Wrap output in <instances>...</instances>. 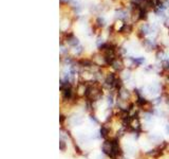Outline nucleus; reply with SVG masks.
<instances>
[{
	"mask_svg": "<svg viewBox=\"0 0 169 159\" xmlns=\"http://www.w3.org/2000/svg\"><path fill=\"white\" fill-rule=\"evenodd\" d=\"M90 119L92 120V121H94V122H95V123H98V120H97V119H96V118H95V117H94V116H91V117H90Z\"/></svg>",
	"mask_w": 169,
	"mask_h": 159,
	"instance_id": "17",
	"label": "nucleus"
},
{
	"mask_svg": "<svg viewBox=\"0 0 169 159\" xmlns=\"http://www.w3.org/2000/svg\"><path fill=\"white\" fill-rule=\"evenodd\" d=\"M131 61L134 63L135 66H138V65H141L145 59H144V57H141V58H131Z\"/></svg>",
	"mask_w": 169,
	"mask_h": 159,
	"instance_id": "11",
	"label": "nucleus"
},
{
	"mask_svg": "<svg viewBox=\"0 0 169 159\" xmlns=\"http://www.w3.org/2000/svg\"><path fill=\"white\" fill-rule=\"evenodd\" d=\"M99 136L102 138H104V139H106V138L108 137V132H109V128L107 127V125L104 124L102 125V127H100V130H99Z\"/></svg>",
	"mask_w": 169,
	"mask_h": 159,
	"instance_id": "7",
	"label": "nucleus"
},
{
	"mask_svg": "<svg viewBox=\"0 0 169 159\" xmlns=\"http://www.w3.org/2000/svg\"><path fill=\"white\" fill-rule=\"evenodd\" d=\"M102 151L108 157H110L111 159H117L123 155V152H121V148L119 146V138L117 137L110 139V140L104 141L103 145H102Z\"/></svg>",
	"mask_w": 169,
	"mask_h": 159,
	"instance_id": "1",
	"label": "nucleus"
},
{
	"mask_svg": "<svg viewBox=\"0 0 169 159\" xmlns=\"http://www.w3.org/2000/svg\"><path fill=\"white\" fill-rule=\"evenodd\" d=\"M132 26L129 24H124L123 26H121V28L119 29V33H121V34H125V35H128L130 34L132 32Z\"/></svg>",
	"mask_w": 169,
	"mask_h": 159,
	"instance_id": "5",
	"label": "nucleus"
},
{
	"mask_svg": "<svg viewBox=\"0 0 169 159\" xmlns=\"http://www.w3.org/2000/svg\"><path fill=\"white\" fill-rule=\"evenodd\" d=\"M147 13L146 11H142L141 10V14H140V20H145L147 18Z\"/></svg>",
	"mask_w": 169,
	"mask_h": 159,
	"instance_id": "13",
	"label": "nucleus"
},
{
	"mask_svg": "<svg viewBox=\"0 0 169 159\" xmlns=\"http://www.w3.org/2000/svg\"><path fill=\"white\" fill-rule=\"evenodd\" d=\"M111 67L116 71H123V69L125 68L124 62H123V59L121 57H117L116 59H114L113 63L111 64Z\"/></svg>",
	"mask_w": 169,
	"mask_h": 159,
	"instance_id": "4",
	"label": "nucleus"
},
{
	"mask_svg": "<svg viewBox=\"0 0 169 159\" xmlns=\"http://www.w3.org/2000/svg\"><path fill=\"white\" fill-rule=\"evenodd\" d=\"M59 148H60V151L62 152L66 151V142H65L62 139H60V141H59Z\"/></svg>",
	"mask_w": 169,
	"mask_h": 159,
	"instance_id": "14",
	"label": "nucleus"
},
{
	"mask_svg": "<svg viewBox=\"0 0 169 159\" xmlns=\"http://www.w3.org/2000/svg\"><path fill=\"white\" fill-rule=\"evenodd\" d=\"M107 102H108L109 105H112V104H113V95H109L108 97H107Z\"/></svg>",
	"mask_w": 169,
	"mask_h": 159,
	"instance_id": "15",
	"label": "nucleus"
},
{
	"mask_svg": "<svg viewBox=\"0 0 169 159\" xmlns=\"http://www.w3.org/2000/svg\"><path fill=\"white\" fill-rule=\"evenodd\" d=\"M72 122H73L74 124H76V125H78V124H80L82 122V117H73V119H72Z\"/></svg>",
	"mask_w": 169,
	"mask_h": 159,
	"instance_id": "12",
	"label": "nucleus"
},
{
	"mask_svg": "<svg viewBox=\"0 0 169 159\" xmlns=\"http://www.w3.org/2000/svg\"><path fill=\"white\" fill-rule=\"evenodd\" d=\"M143 45L145 46L146 50H147V51H151V50H153V49L156 48V45H154V44H153L151 40H148V39H144V42H143Z\"/></svg>",
	"mask_w": 169,
	"mask_h": 159,
	"instance_id": "6",
	"label": "nucleus"
},
{
	"mask_svg": "<svg viewBox=\"0 0 169 159\" xmlns=\"http://www.w3.org/2000/svg\"><path fill=\"white\" fill-rule=\"evenodd\" d=\"M89 102H95L102 99L103 97V91H102V87L97 82H93V84H88L87 91H86V95H84Z\"/></svg>",
	"mask_w": 169,
	"mask_h": 159,
	"instance_id": "2",
	"label": "nucleus"
},
{
	"mask_svg": "<svg viewBox=\"0 0 169 159\" xmlns=\"http://www.w3.org/2000/svg\"><path fill=\"white\" fill-rule=\"evenodd\" d=\"M116 15H117V17H119V19H125L126 18L127 13L123 10H119V11H116Z\"/></svg>",
	"mask_w": 169,
	"mask_h": 159,
	"instance_id": "10",
	"label": "nucleus"
},
{
	"mask_svg": "<svg viewBox=\"0 0 169 159\" xmlns=\"http://www.w3.org/2000/svg\"><path fill=\"white\" fill-rule=\"evenodd\" d=\"M148 89L150 91L151 93H158L160 91V86L158 85H156V84H152L150 86H148Z\"/></svg>",
	"mask_w": 169,
	"mask_h": 159,
	"instance_id": "8",
	"label": "nucleus"
},
{
	"mask_svg": "<svg viewBox=\"0 0 169 159\" xmlns=\"http://www.w3.org/2000/svg\"><path fill=\"white\" fill-rule=\"evenodd\" d=\"M136 3L138 4L141 10L146 11V12H149L156 6V3L153 0H136Z\"/></svg>",
	"mask_w": 169,
	"mask_h": 159,
	"instance_id": "3",
	"label": "nucleus"
},
{
	"mask_svg": "<svg viewBox=\"0 0 169 159\" xmlns=\"http://www.w3.org/2000/svg\"><path fill=\"white\" fill-rule=\"evenodd\" d=\"M141 31H142L145 35L148 34V33L150 32V26H149L148 24H144L142 26V28H141Z\"/></svg>",
	"mask_w": 169,
	"mask_h": 159,
	"instance_id": "9",
	"label": "nucleus"
},
{
	"mask_svg": "<svg viewBox=\"0 0 169 159\" xmlns=\"http://www.w3.org/2000/svg\"><path fill=\"white\" fill-rule=\"evenodd\" d=\"M165 130H166V134H168V135H169V124L166 125V127H165Z\"/></svg>",
	"mask_w": 169,
	"mask_h": 159,
	"instance_id": "18",
	"label": "nucleus"
},
{
	"mask_svg": "<svg viewBox=\"0 0 169 159\" xmlns=\"http://www.w3.org/2000/svg\"><path fill=\"white\" fill-rule=\"evenodd\" d=\"M74 52L76 53V54H80V53L82 52V46H77V48L75 47V50H74Z\"/></svg>",
	"mask_w": 169,
	"mask_h": 159,
	"instance_id": "16",
	"label": "nucleus"
}]
</instances>
